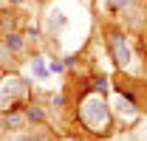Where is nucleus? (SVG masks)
<instances>
[{
    "label": "nucleus",
    "instance_id": "nucleus-6",
    "mask_svg": "<svg viewBox=\"0 0 147 141\" xmlns=\"http://www.w3.org/2000/svg\"><path fill=\"white\" fill-rule=\"evenodd\" d=\"M99 6H102V11H105L108 20H119V23H122V20L139 6V0H99Z\"/></svg>",
    "mask_w": 147,
    "mask_h": 141
},
{
    "label": "nucleus",
    "instance_id": "nucleus-17",
    "mask_svg": "<svg viewBox=\"0 0 147 141\" xmlns=\"http://www.w3.org/2000/svg\"><path fill=\"white\" fill-rule=\"evenodd\" d=\"M40 3H48V0H40Z\"/></svg>",
    "mask_w": 147,
    "mask_h": 141
},
{
    "label": "nucleus",
    "instance_id": "nucleus-8",
    "mask_svg": "<svg viewBox=\"0 0 147 141\" xmlns=\"http://www.w3.org/2000/svg\"><path fill=\"white\" fill-rule=\"evenodd\" d=\"M0 124H3L6 130H23V127H28L26 113H23V110H9V113H0Z\"/></svg>",
    "mask_w": 147,
    "mask_h": 141
},
{
    "label": "nucleus",
    "instance_id": "nucleus-16",
    "mask_svg": "<svg viewBox=\"0 0 147 141\" xmlns=\"http://www.w3.org/2000/svg\"><path fill=\"white\" fill-rule=\"evenodd\" d=\"M0 79H3V70H0Z\"/></svg>",
    "mask_w": 147,
    "mask_h": 141
},
{
    "label": "nucleus",
    "instance_id": "nucleus-4",
    "mask_svg": "<svg viewBox=\"0 0 147 141\" xmlns=\"http://www.w3.org/2000/svg\"><path fill=\"white\" fill-rule=\"evenodd\" d=\"M31 102V85L28 79H23L17 73H3L0 79V113H9V110H23V107Z\"/></svg>",
    "mask_w": 147,
    "mask_h": 141
},
{
    "label": "nucleus",
    "instance_id": "nucleus-12",
    "mask_svg": "<svg viewBox=\"0 0 147 141\" xmlns=\"http://www.w3.org/2000/svg\"><path fill=\"white\" fill-rule=\"evenodd\" d=\"M0 40L6 42V48H11L14 54H23V51H26V37L20 34V31H9V34L0 37Z\"/></svg>",
    "mask_w": 147,
    "mask_h": 141
},
{
    "label": "nucleus",
    "instance_id": "nucleus-5",
    "mask_svg": "<svg viewBox=\"0 0 147 141\" xmlns=\"http://www.w3.org/2000/svg\"><path fill=\"white\" fill-rule=\"evenodd\" d=\"M108 102H110V110H113V119H116V127L119 130H133L136 124L144 119V113L133 105L130 99H125L122 93H116V90H110Z\"/></svg>",
    "mask_w": 147,
    "mask_h": 141
},
{
    "label": "nucleus",
    "instance_id": "nucleus-11",
    "mask_svg": "<svg viewBox=\"0 0 147 141\" xmlns=\"http://www.w3.org/2000/svg\"><path fill=\"white\" fill-rule=\"evenodd\" d=\"M23 113H26V122L28 124H45V110H42V107L37 105V102H28V105L23 107Z\"/></svg>",
    "mask_w": 147,
    "mask_h": 141
},
{
    "label": "nucleus",
    "instance_id": "nucleus-15",
    "mask_svg": "<svg viewBox=\"0 0 147 141\" xmlns=\"http://www.w3.org/2000/svg\"><path fill=\"white\" fill-rule=\"evenodd\" d=\"M6 3H9V6H23L26 0H6Z\"/></svg>",
    "mask_w": 147,
    "mask_h": 141
},
{
    "label": "nucleus",
    "instance_id": "nucleus-1",
    "mask_svg": "<svg viewBox=\"0 0 147 141\" xmlns=\"http://www.w3.org/2000/svg\"><path fill=\"white\" fill-rule=\"evenodd\" d=\"M74 105H76L74 116H76V124H79V133L88 136L91 141H108L110 136L119 133L110 102H108V93H96V90L88 88V82H82V90H79Z\"/></svg>",
    "mask_w": 147,
    "mask_h": 141
},
{
    "label": "nucleus",
    "instance_id": "nucleus-3",
    "mask_svg": "<svg viewBox=\"0 0 147 141\" xmlns=\"http://www.w3.org/2000/svg\"><path fill=\"white\" fill-rule=\"evenodd\" d=\"M102 42H105V54L113 62L116 70H125V73H136V76H144V65H142V56L139 48L133 42L130 31L122 23H102Z\"/></svg>",
    "mask_w": 147,
    "mask_h": 141
},
{
    "label": "nucleus",
    "instance_id": "nucleus-10",
    "mask_svg": "<svg viewBox=\"0 0 147 141\" xmlns=\"http://www.w3.org/2000/svg\"><path fill=\"white\" fill-rule=\"evenodd\" d=\"M14 56H17V54L11 51V48H6V42L0 40V70H3V73H6V70H17L20 62Z\"/></svg>",
    "mask_w": 147,
    "mask_h": 141
},
{
    "label": "nucleus",
    "instance_id": "nucleus-7",
    "mask_svg": "<svg viewBox=\"0 0 147 141\" xmlns=\"http://www.w3.org/2000/svg\"><path fill=\"white\" fill-rule=\"evenodd\" d=\"M45 124H37V127H23V130H9V136L3 141H54L48 130H42Z\"/></svg>",
    "mask_w": 147,
    "mask_h": 141
},
{
    "label": "nucleus",
    "instance_id": "nucleus-18",
    "mask_svg": "<svg viewBox=\"0 0 147 141\" xmlns=\"http://www.w3.org/2000/svg\"><path fill=\"white\" fill-rule=\"evenodd\" d=\"M144 122H147V116H144Z\"/></svg>",
    "mask_w": 147,
    "mask_h": 141
},
{
    "label": "nucleus",
    "instance_id": "nucleus-13",
    "mask_svg": "<svg viewBox=\"0 0 147 141\" xmlns=\"http://www.w3.org/2000/svg\"><path fill=\"white\" fill-rule=\"evenodd\" d=\"M28 70L34 73L37 79H48V76H51V68H48V62H45V56H34V59L28 62Z\"/></svg>",
    "mask_w": 147,
    "mask_h": 141
},
{
    "label": "nucleus",
    "instance_id": "nucleus-2",
    "mask_svg": "<svg viewBox=\"0 0 147 141\" xmlns=\"http://www.w3.org/2000/svg\"><path fill=\"white\" fill-rule=\"evenodd\" d=\"M79 20H91V6L82 0H48L45 6V17H42V37H48L54 42L57 51H71L68 42V28L71 23Z\"/></svg>",
    "mask_w": 147,
    "mask_h": 141
},
{
    "label": "nucleus",
    "instance_id": "nucleus-9",
    "mask_svg": "<svg viewBox=\"0 0 147 141\" xmlns=\"http://www.w3.org/2000/svg\"><path fill=\"white\" fill-rule=\"evenodd\" d=\"M17 23H20V14L14 9H0V37L9 31H17Z\"/></svg>",
    "mask_w": 147,
    "mask_h": 141
},
{
    "label": "nucleus",
    "instance_id": "nucleus-19",
    "mask_svg": "<svg viewBox=\"0 0 147 141\" xmlns=\"http://www.w3.org/2000/svg\"><path fill=\"white\" fill-rule=\"evenodd\" d=\"M0 127H3V124H0Z\"/></svg>",
    "mask_w": 147,
    "mask_h": 141
},
{
    "label": "nucleus",
    "instance_id": "nucleus-14",
    "mask_svg": "<svg viewBox=\"0 0 147 141\" xmlns=\"http://www.w3.org/2000/svg\"><path fill=\"white\" fill-rule=\"evenodd\" d=\"M48 68H51V73H65V56H54L51 62H48Z\"/></svg>",
    "mask_w": 147,
    "mask_h": 141
}]
</instances>
